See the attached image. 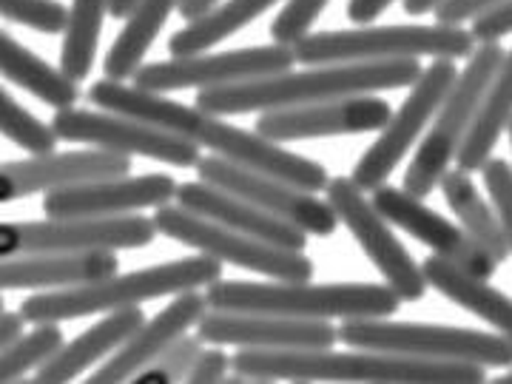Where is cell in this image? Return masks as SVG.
I'll return each mask as SVG.
<instances>
[{"label": "cell", "mask_w": 512, "mask_h": 384, "mask_svg": "<svg viewBox=\"0 0 512 384\" xmlns=\"http://www.w3.org/2000/svg\"><path fill=\"white\" fill-rule=\"evenodd\" d=\"M89 103L106 111L146 120L151 126H160L165 131H174L197 148H211L217 157L248 165L262 174H271L276 180H285V183L296 185L302 191H311V194L325 191L330 180L325 165L291 154L279 143L259 137L256 131L231 126L217 114H208L197 106H183L163 94L143 92V89L126 86L120 80H109V77L97 80L89 89Z\"/></svg>", "instance_id": "obj_1"}, {"label": "cell", "mask_w": 512, "mask_h": 384, "mask_svg": "<svg viewBox=\"0 0 512 384\" xmlns=\"http://www.w3.org/2000/svg\"><path fill=\"white\" fill-rule=\"evenodd\" d=\"M231 367L254 382H373V384H481L484 367L470 362H441L407 353L333 348H239Z\"/></svg>", "instance_id": "obj_2"}, {"label": "cell", "mask_w": 512, "mask_h": 384, "mask_svg": "<svg viewBox=\"0 0 512 384\" xmlns=\"http://www.w3.org/2000/svg\"><path fill=\"white\" fill-rule=\"evenodd\" d=\"M416 57L373 60V63H328L308 72H279L256 80H242L217 89H200L194 106L208 114H251V111L311 106L333 97L373 94L384 89H407L419 80Z\"/></svg>", "instance_id": "obj_3"}, {"label": "cell", "mask_w": 512, "mask_h": 384, "mask_svg": "<svg viewBox=\"0 0 512 384\" xmlns=\"http://www.w3.org/2000/svg\"><path fill=\"white\" fill-rule=\"evenodd\" d=\"M222 276V262L208 254L183 256L163 265H151L131 274H111L92 282L69 285L63 291L37 293L20 305L23 322H66L83 319L94 313H111L131 305H143L160 296H174L183 291L208 288L214 279Z\"/></svg>", "instance_id": "obj_4"}, {"label": "cell", "mask_w": 512, "mask_h": 384, "mask_svg": "<svg viewBox=\"0 0 512 384\" xmlns=\"http://www.w3.org/2000/svg\"><path fill=\"white\" fill-rule=\"evenodd\" d=\"M211 311L222 313H268L288 319H379L399 311L402 296L390 285L367 282H333L311 285V279L291 282H237L214 279L205 288Z\"/></svg>", "instance_id": "obj_5"}, {"label": "cell", "mask_w": 512, "mask_h": 384, "mask_svg": "<svg viewBox=\"0 0 512 384\" xmlns=\"http://www.w3.org/2000/svg\"><path fill=\"white\" fill-rule=\"evenodd\" d=\"M476 40L470 29L447 23H404V26H362L342 32L305 35L293 55L305 66L328 63H373V60H402V57H470Z\"/></svg>", "instance_id": "obj_6"}, {"label": "cell", "mask_w": 512, "mask_h": 384, "mask_svg": "<svg viewBox=\"0 0 512 384\" xmlns=\"http://www.w3.org/2000/svg\"><path fill=\"white\" fill-rule=\"evenodd\" d=\"M339 339L350 348L407 353L441 362H470L481 367H510L512 342L501 333H481L450 325H419V322H387L379 319H342L336 328Z\"/></svg>", "instance_id": "obj_7"}, {"label": "cell", "mask_w": 512, "mask_h": 384, "mask_svg": "<svg viewBox=\"0 0 512 384\" xmlns=\"http://www.w3.org/2000/svg\"><path fill=\"white\" fill-rule=\"evenodd\" d=\"M504 55L507 52L501 49V43H478V49H473L467 69L458 72L453 89L447 92L439 111L433 114V128L427 131L416 157L410 160V168L404 174V191L407 194H413L419 200L433 194V188L439 185L444 171L456 160L458 148L473 126L481 94L487 89V83L498 69V63L504 60Z\"/></svg>", "instance_id": "obj_8"}, {"label": "cell", "mask_w": 512, "mask_h": 384, "mask_svg": "<svg viewBox=\"0 0 512 384\" xmlns=\"http://www.w3.org/2000/svg\"><path fill=\"white\" fill-rule=\"evenodd\" d=\"M151 222H154L157 234H165L188 248H197L200 254L214 256L220 262H231V265L254 271L259 276L291 279V282L313 279V262L302 251L279 248V245H268V242L248 237V234H239L220 222L205 220L183 205L165 202L154 211Z\"/></svg>", "instance_id": "obj_9"}, {"label": "cell", "mask_w": 512, "mask_h": 384, "mask_svg": "<svg viewBox=\"0 0 512 384\" xmlns=\"http://www.w3.org/2000/svg\"><path fill=\"white\" fill-rule=\"evenodd\" d=\"M157 237L140 214L120 217H49L46 222H0V256L83 254L146 248Z\"/></svg>", "instance_id": "obj_10"}, {"label": "cell", "mask_w": 512, "mask_h": 384, "mask_svg": "<svg viewBox=\"0 0 512 384\" xmlns=\"http://www.w3.org/2000/svg\"><path fill=\"white\" fill-rule=\"evenodd\" d=\"M52 131L57 140L83 143V146L106 148L126 157H146L177 168H191L200 160V148L188 143L185 137L151 126L146 120L117 114V111H89V109H55Z\"/></svg>", "instance_id": "obj_11"}, {"label": "cell", "mask_w": 512, "mask_h": 384, "mask_svg": "<svg viewBox=\"0 0 512 384\" xmlns=\"http://www.w3.org/2000/svg\"><path fill=\"white\" fill-rule=\"evenodd\" d=\"M456 80V63L444 60V57H436L427 69H421L419 80L413 83V92L404 97L396 114H390L376 143L367 148L362 160L356 163L350 180L362 191H376L379 185L387 183V177L396 171V165L402 163L407 151L416 146L421 131L433 120L441 100L447 97Z\"/></svg>", "instance_id": "obj_12"}, {"label": "cell", "mask_w": 512, "mask_h": 384, "mask_svg": "<svg viewBox=\"0 0 512 384\" xmlns=\"http://www.w3.org/2000/svg\"><path fill=\"white\" fill-rule=\"evenodd\" d=\"M296 55L293 46L271 43V46H251L237 52H220V55H188L174 57L165 63H148L134 72V86L143 92L165 94L183 92V89H217L231 86L242 80H256L293 69Z\"/></svg>", "instance_id": "obj_13"}, {"label": "cell", "mask_w": 512, "mask_h": 384, "mask_svg": "<svg viewBox=\"0 0 512 384\" xmlns=\"http://www.w3.org/2000/svg\"><path fill=\"white\" fill-rule=\"evenodd\" d=\"M328 202L336 220L348 228L367 259L376 265L384 282L402 296V302H419L427 293V279L421 265L410 256L399 237L390 231V222L376 211V205L367 200L365 191L350 177H336L325 185Z\"/></svg>", "instance_id": "obj_14"}, {"label": "cell", "mask_w": 512, "mask_h": 384, "mask_svg": "<svg viewBox=\"0 0 512 384\" xmlns=\"http://www.w3.org/2000/svg\"><path fill=\"white\" fill-rule=\"evenodd\" d=\"M197 174L200 180L211 185H220L225 191L237 194L242 200L254 202L256 208L274 214L279 220L291 222L299 231L313 234V237H330L336 231V214L330 202H322L311 191H302L296 185L276 180L271 174L254 171L248 165L231 163L225 157H200L197 160Z\"/></svg>", "instance_id": "obj_15"}, {"label": "cell", "mask_w": 512, "mask_h": 384, "mask_svg": "<svg viewBox=\"0 0 512 384\" xmlns=\"http://www.w3.org/2000/svg\"><path fill=\"white\" fill-rule=\"evenodd\" d=\"M390 103L373 94L333 97L311 106L262 111L256 120V134L271 143H296V140H319V137H350L382 131L390 120Z\"/></svg>", "instance_id": "obj_16"}, {"label": "cell", "mask_w": 512, "mask_h": 384, "mask_svg": "<svg viewBox=\"0 0 512 384\" xmlns=\"http://www.w3.org/2000/svg\"><path fill=\"white\" fill-rule=\"evenodd\" d=\"M370 202L376 205V211L390 225L407 231L410 237L419 239L421 245H427L441 259L453 262L464 274H473L478 279H493L495 271H498V262L464 228H458L456 222L441 217L439 211L427 208L419 197L407 194L404 188L379 185Z\"/></svg>", "instance_id": "obj_17"}, {"label": "cell", "mask_w": 512, "mask_h": 384, "mask_svg": "<svg viewBox=\"0 0 512 384\" xmlns=\"http://www.w3.org/2000/svg\"><path fill=\"white\" fill-rule=\"evenodd\" d=\"M197 336L208 345H234V348H333L339 333L330 319H288L268 313H202Z\"/></svg>", "instance_id": "obj_18"}, {"label": "cell", "mask_w": 512, "mask_h": 384, "mask_svg": "<svg viewBox=\"0 0 512 384\" xmlns=\"http://www.w3.org/2000/svg\"><path fill=\"white\" fill-rule=\"evenodd\" d=\"M177 183L168 174L143 177H109L89 180L46 191L43 214L46 217H120L137 214L143 208H160L174 200Z\"/></svg>", "instance_id": "obj_19"}, {"label": "cell", "mask_w": 512, "mask_h": 384, "mask_svg": "<svg viewBox=\"0 0 512 384\" xmlns=\"http://www.w3.org/2000/svg\"><path fill=\"white\" fill-rule=\"evenodd\" d=\"M131 171V157L94 148V151H63V154H35L32 160L0 163V205L46 194L63 185L89 183V180H109L123 177Z\"/></svg>", "instance_id": "obj_20"}, {"label": "cell", "mask_w": 512, "mask_h": 384, "mask_svg": "<svg viewBox=\"0 0 512 384\" xmlns=\"http://www.w3.org/2000/svg\"><path fill=\"white\" fill-rule=\"evenodd\" d=\"M205 311H208V299H205V293H200V288L197 291L174 293V302L165 305L151 322H143L140 328L134 330L126 342L114 350V356H109L103 365L94 370L89 384L131 382L168 345H174L183 333L194 328Z\"/></svg>", "instance_id": "obj_21"}, {"label": "cell", "mask_w": 512, "mask_h": 384, "mask_svg": "<svg viewBox=\"0 0 512 384\" xmlns=\"http://www.w3.org/2000/svg\"><path fill=\"white\" fill-rule=\"evenodd\" d=\"M174 200H177V205L200 214L205 220L220 222L225 228H234L239 234L262 239L268 245L291 248V251H302L308 245V234L305 231H299L291 222L279 220L274 214L256 208L254 202L242 200V197L225 191L220 185H211L205 183V180L183 183L177 185Z\"/></svg>", "instance_id": "obj_22"}, {"label": "cell", "mask_w": 512, "mask_h": 384, "mask_svg": "<svg viewBox=\"0 0 512 384\" xmlns=\"http://www.w3.org/2000/svg\"><path fill=\"white\" fill-rule=\"evenodd\" d=\"M117 268V251L0 256V293L23 288H69L117 274Z\"/></svg>", "instance_id": "obj_23"}, {"label": "cell", "mask_w": 512, "mask_h": 384, "mask_svg": "<svg viewBox=\"0 0 512 384\" xmlns=\"http://www.w3.org/2000/svg\"><path fill=\"white\" fill-rule=\"evenodd\" d=\"M146 322V316L140 311V305L111 311L106 319H100L97 325L83 330L72 342H63L60 348L35 370L37 384H63L77 379L80 373L92 370L97 362H103L114 350L126 342L134 330Z\"/></svg>", "instance_id": "obj_24"}, {"label": "cell", "mask_w": 512, "mask_h": 384, "mask_svg": "<svg viewBox=\"0 0 512 384\" xmlns=\"http://www.w3.org/2000/svg\"><path fill=\"white\" fill-rule=\"evenodd\" d=\"M421 271L427 279V288H436L441 296L456 302L458 308L470 311L487 325H493L504 339L512 342V299L507 293L493 288L487 279H478L473 274H464L453 262L441 256H427L421 262Z\"/></svg>", "instance_id": "obj_25"}, {"label": "cell", "mask_w": 512, "mask_h": 384, "mask_svg": "<svg viewBox=\"0 0 512 384\" xmlns=\"http://www.w3.org/2000/svg\"><path fill=\"white\" fill-rule=\"evenodd\" d=\"M512 120V49L498 63V69L490 77L487 89L481 94L473 126L467 131L464 143L458 148L456 165L461 171H478L487 163V157H493L495 146L501 140V134L507 131Z\"/></svg>", "instance_id": "obj_26"}, {"label": "cell", "mask_w": 512, "mask_h": 384, "mask_svg": "<svg viewBox=\"0 0 512 384\" xmlns=\"http://www.w3.org/2000/svg\"><path fill=\"white\" fill-rule=\"evenodd\" d=\"M0 74L52 109H69L80 97L72 77H66L60 69H52L46 60H40L35 52H29L3 29H0Z\"/></svg>", "instance_id": "obj_27"}, {"label": "cell", "mask_w": 512, "mask_h": 384, "mask_svg": "<svg viewBox=\"0 0 512 384\" xmlns=\"http://www.w3.org/2000/svg\"><path fill=\"white\" fill-rule=\"evenodd\" d=\"M180 3L183 0H137V6L126 18L123 32L117 35L109 55L103 60V72L109 80L123 83L134 77L165 26V20L171 18L174 9H180Z\"/></svg>", "instance_id": "obj_28"}, {"label": "cell", "mask_w": 512, "mask_h": 384, "mask_svg": "<svg viewBox=\"0 0 512 384\" xmlns=\"http://www.w3.org/2000/svg\"><path fill=\"white\" fill-rule=\"evenodd\" d=\"M276 3L279 0H220L205 15L188 20V26L174 32L168 40V52L174 57L208 52L222 40L237 35L239 29H245L248 23H254L268 9H274Z\"/></svg>", "instance_id": "obj_29"}, {"label": "cell", "mask_w": 512, "mask_h": 384, "mask_svg": "<svg viewBox=\"0 0 512 384\" xmlns=\"http://www.w3.org/2000/svg\"><path fill=\"white\" fill-rule=\"evenodd\" d=\"M439 188L447 205H450V211L464 225V231L501 265L510 256V245H507V237L501 231V222L495 217L493 205L478 194V185L473 183L470 171H461L458 165L453 171L447 168L439 180Z\"/></svg>", "instance_id": "obj_30"}, {"label": "cell", "mask_w": 512, "mask_h": 384, "mask_svg": "<svg viewBox=\"0 0 512 384\" xmlns=\"http://www.w3.org/2000/svg\"><path fill=\"white\" fill-rule=\"evenodd\" d=\"M109 3L111 0H72L69 6L63 46H60V72L72 77L74 83L92 74L103 20L109 15Z\"/></svg>", "instance_id": "obj_31"}, {"label": "cell", "mask_w": 512, "mask_h": 384, "mask_svg": "<svg viewBox=\"0 0 512 384\" xmlns=\"http://www.w3.org/2000/svg\"><path fill=\"white\" fill-rule=\"evenodd\" d=\"M63 342L60 322H40L32 333H20L15 342L0 350V384L18 382L20 376L37 370Z\"/></svg>", "instance_id": "obj_32"}, {"label": "cell", "mask_w": 512, "mask_h": 384, "mask_svg": "<svg viewBox=\"0 0 512 384\" xmlns=\"http://www.w3.org/2000/svg\"><path fill=\"white\" fill-rule=\"evenodd\" d=\"M0 137L15 143L29 154H49L57 148V134L52 126L37 120L6 89H0Z\"/></svg>", "instance_id": "obj_33"}, {"label": "cell", "mask_w": 512, "mask_h": 384, "mask_svg": "<svg viewBox=\"0 0 512 384\" xmlns=\"http://www.w3.org/2000/svg\"><path fill=\"white\" fill-rule=\"evenodd\" d=\"M200 336L194 333V336H188L183 333L174 345H168V348L151 362L146 365L131 382L137 384H171V382H185V376H188V370L194 365V359L200 356L202 350Z\"/></svg>", "instance_id": "obj_34"}, {"label": "cell", "mask_w": 512, "mask_h": 384, "mask_svg": "<svg viewBox=\"0 0 512 384\" xmlns=\"http://www.w3.org/2000/svg\"><path fill=\"white\" fill-rule=\"evenodd\" d=\"M0 18L29 26L43 35H63L69 9L57 0H0Z\"/></svg>", "instance_id": "obj_35"}, {"label": "cell", "mask_w": 512, "mask_h": 384, "mask_svg": "<svg viewBox=\"0 0 512 384\" xmlns=\"http://www.w3.org/2000/svg\"><path fill=\"white\" fill-rule=\"evenodd\" d=\"M330 0H288L285 9L279 12L271 23V37L274 43L296 46L305 35H311L313 23L328 9Z\"/></svg>", "instance_id": "obj_36"}, {"label": "cell", "mask_w": 512, "mask_h": 384, "mask_svg": "<svg viewBox=\"0 0 512 384\" xmlns=\"http://www.w3.org/2000/svg\"><path fill=\"white\" fill-rule=\"evenodd\" d=\"M484 185H487V194L493 200V211L498 222H501V231L507 237L512 254V165L501 157H487V163L478 168Z\"/></svg>", "instance_id": "obj_37"}, {"label": "cell", "mask_w": 512, "mask_h": 384, "mask_svg": "<svg viewBox=\"0 0 512 384\" xmlns=\"http://www.w3.org/2000/svg\"><path fill=\"white\" fill-rule=\"evenodd\" d=\"M470 35L476 43H501V37L512 35V0H501L476 15L470 20Z\"/></svg>", "instance_id": "obj_38"}, {"label": "cell", "mask_w": 512, "mask_h": 384, "mask_svg": "<svg viewBox=\"0 0 512 384\" xmlns=\"http://www.w3.org/2000/svg\"><path fill=\"white\" fill-rule=\"evenodd\" d=\"M228 367H231V356L222 350V345H214V348H202L200 356L194 359V365H191V370H188L185 382H191V384L225 382V376H228Z\"/></svg>", "instance_id": "obj_39"}, {"label": "cell", "mask_w": 512, "mask_h": 384, "mask_svg": "<svg viewBox=\"0 0 512 384\" xmlns=\"http://www.w3.org/2000/svg\"><path fill=\"white\" fill-rule=\"evenodd\" d=\"M501 0H439L433 9L436 23H447V26H461L464 20H473L481 12L493 9Z\"/></svg>", "instance_id": "obj_40"}, {"label": "cell", "mask_w": 512, "mask_h": 384, "mask_svg": "<svg viewBox=\"0 0 512 384\" xmlns=\"http://www.w3.org/2000/svg\"><path fill=\"white\" fill-rule=\"evenodd\" d=\"M393 0H348V18L353 23L367 26L370 20H376Z\"/></svg>", "instance_id": "obj_41"}, {"label": "cell", "mask_w": 512, "mask_h": 384, "mask_svg": "<svg viewBox=\"0 0 512 384\" xmlns=\"http://www.w3.org/2000/svg\"><path fill=\"white\" fill-rule=\"evenodd\" d=\"M23 333V316L20 313L0 311V350L6 348L9 342H15Z\"/></svg>", "instance_id": "obj_42"}, {"label": "cell", "mask_w": 512, "mask_h": 384, "mask_svg": "<svg viewBox=\"0 0 512 384\" xmlns=\"http://www.w3.org/2000/svg\"><path fill=\"white\" fill-rule=\"evenodd\" d=\"M220 0H183L180 3V15H183L185 20H194L200 18V15H205L211 6H217Z\"/></svg>", "instance_id": "obj_43"}, {"label": "cell", "mask_w": 512, "mask_h": 384, "mask_svg": "<svg viewBox=\"0 0 512 384\" xmlns=\"http://www.w3.org/2000/svg\"><path fill=\"white\" fill-rule=\"evenodd\" d=\"M436 3H439V0H402L404 12H407V15H413V18L433 12V9H436Z\"/></svg>", "instance_id": "obj_44"}, {"label": "cell", "mask_w": 512, "mask_h": 384, "mask_svg": "<svg viewBox=\"0 0 512 384\" xmlns=\"http://www.w3.org/2000/svg\"><path fill=\"white\" fill-rule=\"evenodd\" d=\"M137 6V0H111L109 3V15L111 18H117V20H123L131 15V9Z\"/></svg>", "instance_id": "obj_45"}, {"label": "cell", "mask_w": 512, "mask_h": 384, "mask_svg": "<svg viewBox=\"0 0 512 384\" xmlns=\"http://www.w3.org/2000/svg\"><path fill=\"white\" fill-rule=\"evenodd\" d=\"M495 384H512V365H510V370L504 373V376H498V379H495Z\"/></svg>", "instance_id": "obj_46"}, {"label": "cell", "mask_w": 512, "mask_h": 384, "mask_svg": "<svg viewBox=\"0 0 512 384\" xmlns=\"http://www.w3.org/2000/svg\"><path fill=\"white\" fill-rule=\"evenodd\" d=\"M0 311H6V305H3V296H0Z\"/></svg>", "instance_id": "obj_47"}, {"label": "cell", "mask_w": 512, "mask_h": 384, "mask_svg": "<svg viewBox=\"0 0 512 384\" xmlns=\"http://www.w3.org/2000/svg\"><path fill=\"white\" fill-rule=\"evenodd\" d=\"M507 131H510V143H512V120H510V126H507Z\"/></svg>", "instance_id": "obj_48"}]
</instances>
